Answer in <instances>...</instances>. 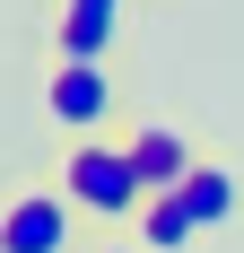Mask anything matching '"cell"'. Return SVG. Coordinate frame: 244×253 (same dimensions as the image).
Wrapping results in <instances>:
<instances>
[{"label":"cell","mask_w":244,"mask_h":253,"mask_svg":"<svg viewBox=\"0 0 244 253\" xmlns=\"http://www.w3.org/2000/svg\"><path fill=\"white\" fill-rule=\"evenodd\" d=\"M61 192H70L79 218H105V227H122V218H140L148 210V183L140 166H131V140H70V157H61Z\"/></svg>","instance_id":"1"},{"label":"cell","mask_w":244,"mask_h":253,"mask_svg":"<svg viewBox=\"0 0 244 253\" xmlns=\"http://www.w3.org/2000/svg\"><path fill=\"white\" fill-rule=\"evenodd\" d=\"M44 105H52V123L70 131V140H96L105 114H114V79H105V61H52Z\"/></svg>","instance_id":"2"},{"label":"cell","mask_w":244,"mask_h":253,"mask_svg":"<svg viewBox=\"0 0 244 253\" xmlns=\"http://www.w3.org/2000/svg\"><path fill=\"white\" fill-rule=\"evenodd\" d=\"M70 192H18V201L0 210V253H70Z\"/></svg>","instance_id":"3"},{"label":"cell","mask_w":244,"mask_h":253,"mask_svg":"<svg viewBox=\"0 0 244 253\" xmlns=\"http://www.w3.org/2000/svg\"><path fill=\"white\" fill-rule=\"evenodd\" d=\"M114 26H122V0H61L52 9V52L61 61H105Z\"/></svg>","instance_id":"4"},{"label":"cell","mask_w":244,"mask_h":253,"mask_svg":"<svg viewBox=\"0 0 244 253\" xmlns=\"http://www.w3.org/2000/svg\"><path fill=\"white\" fill-rule=\"evenodd\" d=\"M131 166H140V183H148V192H183L201 157H192V140H183V131L140 123V131H131Z\"/></svg>","instance_id":"5"},{"label":"cell","mask_w":244,"mask_h":253,"mask_svg":"<svg viewBox=\"0 0 244 253\" xmlns=\"http://www.w3.org/2000/svg\"><path fill=\"white\" fill-rule=\"evenodd\" d=\"M174 201L192 210V227H201V236H209V227H227V218H236V166H209V157H201V166H192V183H183Z\"/></svg>","instance_id":"6"},{"label":"cell","mask_w":244,"mask_h":253,"mask_svg":"<svg viewBox=\"0 0 244 253\" xmlns=\"http://www.w3.org/2000/svg\"><path fill=\"white\" fill-rule=\"evenodd\" d=\"M140 245H148V253H192L201 227H192V210L174 201V192H148V210H140Z\"/></svg>","instance_id":"7"},{"label":"cell","mask_w":244,"mask_h":253,"mask_svg":"<svg viewBox=\"0 0 244 253\" xmlns=\"http://www.w3.org/2000/svg\"><path fill=\"white\" fill-rule=\"evenodd\" d=\"M87 253H148L140 236H105V245H87Z\"/></svg>","instance_id":"8"}]
</instances>
